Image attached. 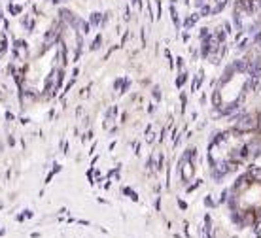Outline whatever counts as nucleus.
Segmentation results:
<instances>
[{"instance_id": "obj_1", "label": "nucleus", "mask_w": 261, "mask_h": 238, "mask_svg": "<svg viewBox=\"0 0 261 238\" xmlns=\"http://www.w3.org/2000/svg\"><path fill=\"white\" fill-rule=\"evenodd\" d=\"M178 206H180V208H182V210H186V208H188V204H186V202H184V200H178Z\"/></svg>"}, {"instance_id": "obj_2", "label": "nucleus", "mask_w": 261, "mask_h": 238, "mask_svg": "<svg viewBox=\"0 0 261 238\" xmlns=\"http://www.w3.org/2000/svg\"><path fill=\"white\" fill-rule=\"evenodd\" d=\"M204 204H208V206H214V202H212V199H208V197H206V199H204Z\"/></svg>"}, {"instance_id": "obj_3", "label": "nucleus", "mask_w": 261, "mask_h": 238, "mask_svg": "<svg viewBox=\"0 0 261 238\" xmlns=\"http://www.w3.org/2000/svg\"><path fill=\"white\" fill-rule=\"evenodd\" d=\"M257 13L261 15V0H259V4H257Z\"/></svg>"}]
</instances>
